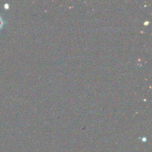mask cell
Listing matches in <instances>:
<instances>
[{"label":"cell","mask_w":152,"mask_h":152,"mask_svg":"<svg viewBox=\"0 0 152 152\" xmlns=\"http://www.w3.org/2000/svg\"><path fill=\"white\" fill-rule=\"evenodd\" d=\"M2 25H3V21H2V19H1V18L0 17V28H1V27H2Z\"/></svg>","instance_id":"6da1fadb"}]
</instances>
